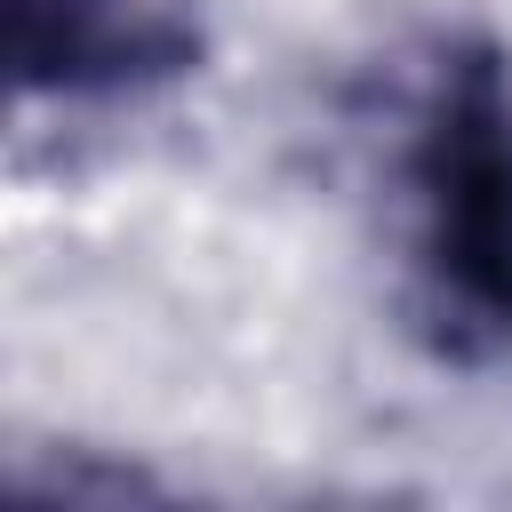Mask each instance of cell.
<instances>
[{"label":"cell","instance_id":"1","mask_svg":"<svg viewBox=\"0 0 512 512\" xmlns=\"http://www.w3.org/2000/svg\"><path fill=\"white\" fill-rule=\"evenodd\" d=\"M416 320L448 360L512 344V56L448 40L408 128Z\"/></svg>","mask_w":512,"mask_h":512},{"label":"cell","instance_id":"2","mask_svg":"<svg viewBox=\"0 0 512 512\" xmlns=\"http://www.w3.org/2000/svg\"><path fill=\"white\" fill-rule=\"evenodd\" d=\"M200 32L168 0H8V72L24 96H128L192 72Z\"/></svg>","mask_w":512,"mask_h":512}]
</instances>
